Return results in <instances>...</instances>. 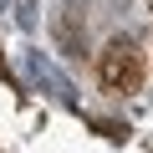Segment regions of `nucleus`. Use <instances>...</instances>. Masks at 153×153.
<instances>
[{"label":"nucleus","instance_id":"obj_1","mask_svg":"<svg viewBox=\"0 0 153 153\" xmlns=\"http://www.w3.org/2000/svg\"><path fill=\"white\" fill-rule=\"evenodd\" d=\"M107 51H112L107 66H102V71H107V82H117V71H133V41H112Z\"/></svg>","mask_w":153,"mask_h":153},{"label":"nucleus","instance_id":"obj_2","mask_svg":"<svg viewBox=\"0 0 153 153\" xmlns=\"http://www.w3.org/2000/svg\"><path fill=\"white\" fill-rule=\"evenodd\" d=\"M16 21H21V26H26V31H31V26H36V0H21V10H16Z\"/></svg>","mask_w":153,"mask_h":153}]
</instances>
